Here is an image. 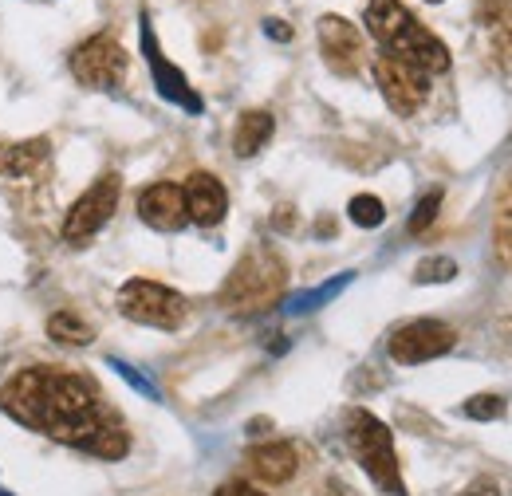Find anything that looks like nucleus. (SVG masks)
Returning <instances> with one entry per match:
<instances>
[{
    "mask_svg": "<svg viewBox=\"0 0 512 496\" xmlns=\"http://www.w3.org/2000/svg\"><path fill=\"white\" fill-rule=\"evenodd\" d=\"M264 32H268L272 40H292V28H288L284 20H264Z\"/></svg>",
    "mask_w": 512,
    "mask_h": 496,
    "instance_id": "nucleus-27",
    "label": "nucleus"
},
{
    "mask_svg": "<svg viewBox=\"0 0 512 496\" xmlns=\"http://www.w3.org/2000/svg\"><path fill=\"white\" fill-rule=\"evenodd\" d=\"M493 241H497V256L512 268V182L501 189L497 197V221H493Z\"/></svg>",
    "mask_w": 512,
    "mask_h": 496,
    "instance_id": "nucleus-19",
    "label": "nucleus"
},
{
    "mask_svg": "<svg viewBox=\"0 0 512 496\" xmlns=\"http://www.w3.org/2000/svg\"><path fill=\"white\" fill-rule=\"evenodd\" d=\"M138 36H142V56H146V63H150V75H154L158 95L170 99V103H178V107L190 111V115H201V99H197V91L190 87V79L162 56V48H158V40H154V28H150V16H146V12H142V28H138Z\"/></svg>",
    "mask_w": 512,
    "mask_h": 496,
    "instance_id": "nucleus-10",
    "label": "nucleus"
},
{
    "mask_svg": "<svg viewBox=\"0 0 512 496\" xmlns=\"http://www.w3.org/2000/svg\"><path fill=\"white\" fill-rule=\"evenodd\" d=\"M363 20H367V32L383 44L386 56H394V60L402 63H414L426 75L449 71V48L426 24H418V16L406 12L398 0H367Z\"/></svg>",
    "mask_w": 512,
    "mask_h": 496,
    "instance_id": "nucleus-2",
    "label": "nucleus"
},
{
    "mask_svg": "<svg viewBox=\"0 0 512 496\" xmlns=\"http://www.w3.org/2000/svg\"><path fill=\"white\" fill-rule=\"evenodd\" d=\"M213 496H229V489H217V493H213Z\"/></svg>",
    "mask_w": 512,
    "mask_h": 496,
    "instance_id": "nucleus-29",
    "label": "nucleus"
},
{
    "mask_svg": "<svg viewBox=\"0 0 512 496\" xmlns=\"http://www.w3.org/2000/svg\"><path fill=\"white\" fill-rule=\"evenodd\" d=\"M457 496H501V489L493 485V481H477V485H469V489H461Z\"/></svg>",
    "mask_w": 512,
    "mask_h": 496,
    "instance_id": "nucleus-26",
    "label": "nucleus"
},
{
    "mask_svg": "<svg viewBox=\"0 0 512 496\" xmlns=\"http://www.w3.org/2000/svg\"><path fill=\"white\" fill-rule=\"evenodd\" d=\"M438 209H442V189H434V193H426V197L418 201V209H414V217H410V233L422 237V233L438 221Z\"/></svg>",
    "mask_w": 512,
    "mask_h": 496,
    "instance_id": "nucleus-24",
    "label": "nucleus"
},
{
    "mask_svg": "<svg viewBox=\"0 0 512 496\" xmlns=\"http://www.w3.org/2000/svg\"><path fill=\"white\" fill-rule=\"evenodd\" d=\"M107 367H111V371L119 374L123 382H130V386H134L138 394H146V398H154V402H158V386H154V382H150L146 374H138V371H134L130 363H123V359H107Z\"/></svg>",
    "mask_w": 512,
    "mask_h": 496,
    "instance_id": "nucleus-25",
    "label": "nucleus"
},
{
    "mask_svg": "<svg viewBox=\"0 0 512 496\" xmlns=\"http://www.w3.org/2000/svg\"><path fill=\"white\" fill-rule=\"evenodd\" d=\"M284 284H288L284 256L268 245H253L229 272V280L221 288V304L233 315H260V311L276 308Z\"/></svg>",
    "mask_w": 512,
    "mask_h": 496,
    "instance_id": "nucleus-3",
    "label": "nucleus"
},
{
    "mask_svg": "<svg viewBox=\"0 0 512 496\" xmlns=\"http://www.w3.org/2000/svg\"><path fill=\"white\" fill-rule=\"evenodd\" d=\"M52 142L48 138H28V142H0V174L20 178L28 170H36L48 158Z\"/></svg>",
    "mask_w": 512,
    "mask_h": 496,
    "instance_id": "nucleus-16",
    "label": "nucleus"
},
{
    "mask_svg": "<svg viewBox=\"0 0 512 496\" xmlns=\"http://www.w3.org/2000/svg\"><path fill=\"white\" fill-rule=\"evenodd\" d=\"M71 75L91 91H115L127 79V52L111 32H95L71 52Z\"/></svg>",
    "mask_w": 512,
    "mask_h": 496,
    "instance_id": "nucleus-6",
    "label": "nucleus"
},
{
    "mask_svg": "<svg viewBox=\"0 0 512 496\" xmlns=\"http://www.w3.org/2000/svg\"><path fill=\"white\" fill-rule=\"evenodd\" d=\"M119 311L127 315L130 323L142 327H158V331H178L190 315V304L182 292L154 284V280H127L119 288Z\"/></svg>",
    "mask_w": 512,
    "mask_h": 496,
    "instance_id": "nucleus-5",
    "label": "nucleus"
},
{
    "mask_svg": "<svg viewBox=\"0 0 512 496\" xmlns=\"http://www.w3.org/2000/svg\"><path fill=\"white\" fill-rule=\"evenodd\" d=\"M465 414L473 422H497V418H505V398L501 394H473L465 402Z\"/></svg>",
    "mask_w": 512,
    "mask_h": 496,
    "instance_id": "nucleus-23",
    "label": "nucleus"
},
{
    "mask_svg": "<svg viewBox=\"0 0 512 496\" xmlns=\"http://www.w3.org/2000/svg\"><path fill=\"white\" fill-rule=\"evenodd\" d=\"M296 445L292 441H264V445H253L249 449V473L264 485H284L296 477Z\"/></svg>",
    "mask_w": 512,
    "mask_h": 496,
    "instance_id": "nucleus-14",
    "label": "nucleus"
},
{
    "mask_svg": "<svg viewBox=\"0 0 512 496\" xmlns=\"http://www.w3.org/2000/svg\"><path fill=\"white\" fill-rule=\"evenodd\" d=\"M375 83H379V91H383L386 107L394 111V115H418L422 107H426V99H430V75L426 71H418L414 63H402L394 60V56H375Z\"/></svg>",
    "mask_w": 512,
    "mask_h": 496,
    "instance_id": "nucleus-7",
    "label": "nucleus"
},
{
    "mask_svg": "<svg viewBox=\"0 0 512 496\" xmlns=\"http://www.w3.org/2000/svg\"><path fill=\"white\" fill-rule=\"evenodd\" d=\"M272 130H276V123H272L268 111H245L241 123H237V130H233V154H237V158H253V154H260V150L268 146Z\"/></svg>",
    "mask_w": 512,
    "mask_h": 496,
    "instance_id": "nucleus-17",
    "label": "nucleus"
},
{
    "mask_svg": "<svg viewBox=\"0 0 512 496\" xmlns=\"http://www.w3.org/2000/svg\"><path fill=\"white\" fill-rule=\"evenodd\" d=\"M0 402L20 426L75 445L91 457L123 461L130 453L127 426L103 406V394L87 374L64 367H28L4 382Z\"/></svg>",
    "mask_w": 512,
    "mask_h": 496,
    "instance_id": "nucleus-1",
    "label": "nucleus"
},
{
    "mask_svg": "<svg viewBox=\"0 0 512 496\" xmlns=\"http://www.w3.org/2000/svg\"><path fill=\"white\" fill-rule=\"evenodd\" d=\"M347 213H351V221H355L359 229H379V225H383V217H386L383 201H379V197H371V193H359V197H351Z\"/></svg>",
    "mask_w": 512,
    "mask_h": 496,
    "instance_id": "nucleus-21",
    "label": "nucleus"
},
{
    "mask_svg": "<svg viewBox=\"0 0 512 496\" xmlns=\"http://www.w3.org/2000/svg\"><path fill=\"white\" fill-rule=\"evenodd\" d=\"M320 52H323V63L335 75H355L363 67V32L351 20H343V16H323Z\"/></svg>",
    "mask_w": 512,
    "mask_h": 496,
    "instance_id": "nucleus-11",
    "label": "nucleus"
},
{
    "mask_svg": "<svg viewBox=\"0 0 512 496\" xmlns=\"http://www.w3.org/2000/svg\"><path fill=\"white\" fill-rule=\"evenodd\" d=\"M351 276H355V272H343V276L327 280V284H323V288H316V292H304V296H296V300L288 304V311H296V315H300V311H316L320 304L335 300V296H339V292H343V288L351 284Z\"/></svg>",
    "mask_w": 512,
    "mask_h": 496,
    "instance_id": "nucleus-20",
    "label": "nucleus"
},
{
    "mask_svg": "<svg viewBox=\"0 0 512 496\" xmlns=\"http://www.w3.org/2000/svg\"><path fill=\"white\" fill-rule=\"evenodd\" d=\"M457 276V264L449 260V256H426L418 268H414V280L418 284H446Z\"/></svg>",
    "mask_w": 512,
    "mask_h": 496,
    "instance_id": "nucleus-22",
    "label": "nucleus"
},
{
    "mask_svg": "<svg viewBox=\"0 0 512 496\" xmlns=\"http://www.w3.org/2000/svg\"><path fill=\"white\" fill-rule=\"evenodd\" d=\"M48 335H52L56 343H64V347H87V343L95 339V327H91L87 319H79L75 311H56V315L48 319Z\"/></svg>",
    "mask_w": 512,
    "mask_h": 496,
    "instance_id": "nucleus-18",
    "label": "nucleus"
},
{
    "mask_svg": "<svg viewBox=\"0 0 512 496\" xmlns=\"http://www.w3.org/2000/svg\"><path fill=\"white\" fill-rule=\"evenodd\" d=\"M343 437H347L351 457L375 481V489H383L386 496H406L402 473H398V457H394V437L371 410H347Z\"/></svg>",
    "mask_w": 512,
    "mask_h": 496,
    "instance_id": "nucleus-4",
    "label": "nucleus"
},
{
    "mask_svg": "<svg viewBox=\"0 0 512 496\" xmlns=\"http://www.w3.org/2000/svg\"><path fill=\"white\" fill-rule=\"evenodd\" d=\"M225 489H229V496H268V493H260V489H253V485H245V481L225 485Z\"/></svg>",
    "mask_w": 512,
    "mask_h": 496,
    "instance_id": "nucleus-28",
    "label": "nucleus"
},
{
    "mask_svg": "<svg viewBox=\"0 0 512 496\" xmlns=\"http://www.w3.org/2000/svg\"><path fill=\"white\" fill-rule=\"evenodd\" d=\"M0 496H12V493H4V489H0Z\"/></svg>",
    "mask_w": 512,
    "mask_h": 496,
    "instance_id": "nucleus-30",
    "label": "nucleus"
},
{
    "mask_svg": "<svg viewBox=\"0 0 512 496\" xmlns=\"http://www.w3.org/2000/svg\"><path fill=\"white\" fill-rule=\"evenodd\" d=\"M186 213H190L193 225H201V229H213V225H221L225 221V213H229V193L225 186L213 178V174H190L186 178Z\"/></svg>",
    "mask_w": 512,
    "mask_h": 496,
    "instance_id": "nucleus-13",
    "label": "nucleus"
},
{
    "mask_svg": "<svg viewBox=\"0 0 512 496\" xmlns=\"http://www.w3.org/2000/svg\"><path fill=\"white\" fill-rule=\"evenodd\" d=\"M430 4H438V0H430Z\"/></svg>",
    "mask_w": 512,
    "mask_h": 496,
    "instance_id": "nucleus-31",
    "label": "nucleus"
},
{
    "mask_svg": "<svg viewBox=\"0 0 512 496\" xmlns=\"http://www.w3.org/2000/svg\"><path fill=\"white\" fill-rule=\"evenodd\" d=\"M453 343H457V331L449 323H442V319H414V323H402L390 335V359L402 363V367H418V363L449 355Z\"/></svg>",
    "mask_w": 512,
    "mask_h": 496,
    "instance_id": "nucleus-9",
    "label": "nucleus"
},
{
    "mask_svg": "<svg viewBox=\"0 0 512 496\" xmlns=\"http://www.w3.org/2000/svg\"><path fill=\"white\" fill-rule=\"evenodd\" d=\"M481 32L489 56L501 71H512V0H485L481 4Z\"/></svg>",
    "mask_w": 512,
    "mask_h": 496,
    "instance_id": "nucleus-15",
    "label": "nucleus"
},
{
    "mask_svg": "<svg viewBox=\"0 0 512 496\" xmlns=\"http://www.w3.org/2000/svg\"><path fill=\"white\" fill-rule=\"evenodd\" d=\"M119 193H123L119 174H103L95 186L87 189V193L71 205V213H67V221H64L67 245H87V241L111 221V213L119 209Z\"/></svg>",
    "mask_w": 512,
    "mask_h": 496,
    "instance_id": "nucleus-8",
    "label": "nucleus"
},
{
    "mask_svg": "<svg viewBox=\"0 0 512 496\" xmlns=\"http://www.w3.org/2000/svg\"><path fill=\"white\" fill-rule=\"evenodd\" d=\"M138 217L158 229V233H178L186 229L190 213H186V193L178 182H154L138 193Z\"/></svg>",
    "mask_w": 512,
    "mask_h": 496,
    "instance_id": "nucleus-12",
    "label": "nucleus"
}]
</instances>
